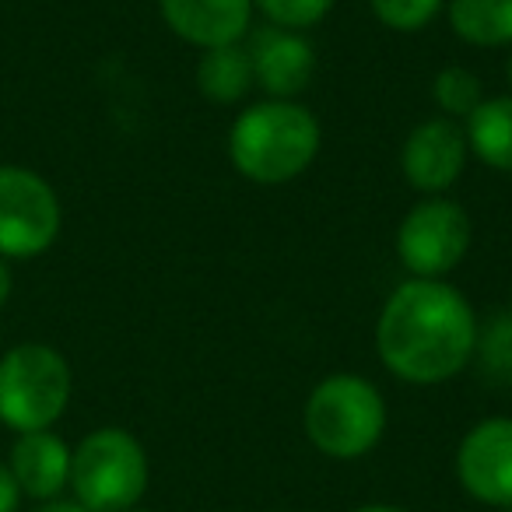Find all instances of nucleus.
I'll list each match as a JSON object with an SVG mask.
<instances>
[{
	"mask_svg": "<svg viewBox=\"0 0 512 512\" xmlns=\"http://www.w3.org/2000/svg\"><path fill=\"white\" fill-rule=\"evenodd\" d=\"M376 348L393 376L418 386L446 383L477 348L474 309L456 288L435 278H414L386 299Z\"/></svg>",
	"mask_w": 512,
	"mask_h": 512,
	"instance_id": "1",
	"label": "nucleus"
},
{
	"mask_svg": "<svg viewBox=\"0 0 512 512\" xmlns=\"http://www.w3.org/2000/svg\"><path fill=\"white\" fill-rule=\"evenodd\" d=\"M320 151V123L292 99L256 102L235 120L228 155L253 183L278 186L313 165Z\"/></svg>",
	"mask_w": 512,
	"mask_h": 512,
	"instance_id": "2",
	"label": "nucleus"
},
{
	"mask_svg": "<svg viewBox=\"0 0 512 512\" xmlns=\"http://www.w3.org/2000/svg\"><path fill=\"white\" fill-rule=\"evenodd\" d=\"M386 428V404L362 376H330L309 393L306 432L320 453L334 460H358L379 442Z\"/></svg>",
	"mask_w": 512,
	"mask_h": 512,
	"instance_id": "3",
	"label": "nucleus"
},
{
	"mask_svg": "<svg viewBox=\"0 0 512 512\" xmlns=\"http://www.w3.org/2000/svg\"><path fill=\"white\" fill-rule=\"evenodd\" d=\"M71 488L92 512L134 509L148 488V456L123 428H99L71 453Z\"/></svg>",
	"mask_w": 512,
	"mask_h": 512,
	"instance_id": "4",
	"label": "nucleus"
},
{
	"mask_svg": "<svg viewBox=\"0 0 512 512\" xmlns=\"http://www.w3.org/2000/svg\"><path fill=\"white\" fill-rule=\"evenodd\" d=\"M71 400V369L46 344H22L0 358V421L18 432L50 428Z\"/></svg>",
	"mask_w": 512,
	"mask_h": 512,
	"instance_id": "5",
	"label": "nucleus"
},
{
	"mask_svg": "<svg viewBox=\"0 0 512 512\" xmlns=\"http://www.w3.org/2000/svg\"><path fill=\"white\" fill-rule=\"evenodd\" d=\"M60 232V200L43 176L0 165V256H39Z\"/></svg>",
	"mask_w": 512,
	"mask_h": 512,
	"instance_id": "6",
	"label": "nucleus"
},
{
	"mask_svg": "<svg viewBox=\"0 0 512 512\" xmlns=\"http://www.w3.org/2000/svg\"><path fill=\"white\" fill-rule=\"evenodd\" d=\"M470 246V218L453 200H421L407 211L397 232L400 264L418 278L449 274Z\"/></svg>",
	"mask_w": 512,
	"mask_h": 512,
	"instance_id": "7",
	"label": "nucleus"
},
{
	"mask_svg": "<svg viewBox=\"0 0 512 512\" xmlns=\"http://www.w3.org/2000/svg\"><path fill=\"white\" fill-rule=\"evenodd\" d=\"M460 484L484 505H512V418H488L467 432L456 453Z\"/></svg>",
	"mask_w": 512,
	"mask_h": 512,
	"instance_id": "8",
	"label": "nucleus"
},
{
	"mask_svg": "<svg viewBox=\"0 0 512 512\" xmlns=\"http://www.w3.org/2000/svg\"><path fill=\"white\" fill-rule=\"evenodd\" d=\"M249 64H253L256 85L271 92L274 99H295L306 92L316 74V53L302 36L281 25L253 32V43L246 46Z\"/></svg>",
	"mask_w": 512,
	"mask_h": 512,
	"instance_id": "9",
	"label": "nucleus"
},
{
	"mask_svg": "<svg viewBox=\"0 0 512 512\" xmlns=\"http://www.w3.org/2000/svg\"><path fill=\"white\" fill-rule=\"evenodd\" d=\"M400 162L414 190L439 193L460 179L467 162V134L453 120H425L407 137Z\"/></svg>",
	"mask_w": 512,
	"mask_h": 512,
	"instance_id": "10",
	"label": "nucleus"
},
{
	"mask_svg": "<svg viewBox=\"0 0 512 512\" xmlns=\"http://www.w3.org/2000/svg\"><path fill=\"white\" fill-rule=\"evenodd\" d=\"M162 18L179 39L218 50L235 46L249 32L253 0H162Z\"/></svg>",
	"mask_w": 512,
	"mask_h": 512,
	"instance_id": "11",
	"label": "nucleus"
},
{
	"mask_svg": "<svg viewBox=\"0 0 512 512\" xmlns=\"http://www.w3.org/2000/svg\"><path fill=\"white\" fill-rule=\"evenodd\" d=\"M11 474H15L22 495L53 498L71 481V449L64 439L46 428L39 432H22V439L11 449Z\"/></svg>",
	"mask_w": 512,
	"mask_h": 512,
	"instance_id": "12",
	"label": "nucleus"
},
{
	"mask_svg": "<svg viewBox=\"0 0 512 512\" xmlns=\"http://www.w3.org/2000/svg\"><path fill=\"white\" fill-rule=\"evenodd\" d=\"M467 148L491 169L512 172V95L484 99L467 116Z\"/></svg>",
	"mask_w": 512,
	"mask_h": 512,
	"instance_id": "13",
	"label": "nucleus"
},
{
	"mask_svg": "<svg viewBox=\"0 0 512 512\" xmlns=\"http://www.w3.org/2000/svg\"><path fill=\"white\" fill-rule=\"evenodd\" d=\"M449 25L470 46L512 43V0H449Z\"/></svg>",
	"mask_w": 512,
	"mask_h": 512,
	"instance_id": "14",
	"label": "nucleus"
},
{
	"mask_svg": "<svg viewBox=\"0 0 512 512\" xmlns=\"http://www.w3.org/2000/svg\"><path fill=\"white\" fill-rule=\"evenodd\" d=\"M256 85L249 53L235 46L204 50V60L197 64V88L214 102H239Z\"/></svg>",
	"mask_w": 512,
	"mask_h": 512,
	"instance_id": "15",
	"label": "nucleus"
},
{
	"mask_svg": "<svg viewBox=\"0 0 512 512\" xmlns=\"http://www.w3.org/2000/svg\"><path fill=\"white\" fill-rule=\"evenodd\" d=\"M432 95H435V102H439L442 113L463 116V120L484 102L481 81H477L467 67H446V71H439V78L432 81Z\"/></svg>",
	"mask_w": 512,
	"mask_h": 512,
	"instance_id": "16",
	"label": "nucleus"
},
{
	"mask_svg": "<svg viewBox=\"0 0 512 512\" xmlns=\"http://www.w3.org/2000/svg\"><path fill=\"white\" fill-rule=\"evenodd\" d=\"M372 15L397 32H418L439 15L442 0H369Z\"/></svg>",
	"mask_w": 512,
	"mask_h": 512,
	"instance_id": "17",
	"label": "nucleus"
},
{
	"mask_svg": "<svg viewBox=\"0 0 512 512\" xmlns=\"http://www.w3.org/2000/svg\"><path fill=\"white\" fill-rule=\"evenodd\" d=\"M484 372L498 383H512V313H502L488 323L481 341Z\"/></svg>",
	"mask_w": 512,
	"mask_h": 512,
	"instance_id": "18",
	"label": "nucleus"
},
{
	"mask_svg": "<svg viewBox=\"0 0 512 512\" xmlns=\"http://www.w3.org/2000/svg\"><path fill=\"white\" fill-rule=\"evenodd\" d=\"M253 4L281 29H309L334 8V0H253Z\"/></svg>",
	"mask_w": 512,
	"mask_h": 512,
	"instance_id": "19",
	"label": "nucleus"
},
{
	"mask_svg": "<svg viewBox=\"0 0 512 512\" xmlns=\"http://www.w3.org/2000/svg\"><path fill=\"white\" fill-rule=\"evenodd\" d=\"M18 502H22V488H18L11 467L0 463V512H15Z\"/></svg>",
	"mask_w": 512,
	"mask_h": 512,
	"instance_id": "20",
	"label": "nucleus"
},
{
	"mask_svg": "<svg viewBox=\"0 0 512 512\" xmlns=\"http://www.w3.org/2000/svg\"><path fill=\"white\" fill-rule=\"evenodd\" d=\"M36 512H92V509H85L81 502H50V505H43V509H36Z\"/></svg>",
	"mask_w": 512,
	"mask_h": 512,
	"instance_id": "21",
	"label": "nucleus"
},
{
	"mask_svg": "<svg viewBox=\"0 0 512 512\" xmlns=\"http://www.w3.org/2000/svg\"><path fill=\"white\" fill-rule=\"evenodd\" d=\"M8 295H11V271H8V264L0 260V306H4Z\"/></svg>",
	"mask_w": 512,
	"mask_h": 512,
	"instance_id": "22",
	"label": "nucleus"
},
{
	"mask_svg": "<svg viewBox=\"0 0 512 512\" xmlns=\"http://www.w3.org/2000/svg\"><path fill=\"white\" fill-rule=\"evenodd\" d=\"M355 512H404V509H397V505H362Z\"/></svg>",
	"mask_w": 512,
	"mask_h": 512,
	"instance_id": "23",
	"label": "nucleus"
},
{
	"mask_svg": "<svg viewBox=\"0 0 512 512\" xmlns=\"http://www.w3.org/2000/svg\"><path fill=\"white\" fill-rule=\"evenodd\" d=\"M509 85H512V57H509Z\"/></svg>",
	"mask_w": 512,
	"mask_h": 512,
	"instance_id": "24",
	"label": "nucleus"
},
{
	"mask_svg": "<svg viewBox=\"0 0 512 512\" xmlns=\"http://www.w3.org/2000/svg\"><path fill=\"white\" fill-rule=\"evenodd\" d=\"M123 512H144V509H123Z\"/></svg>",
	"mask_w": 512,
	"mask_h": 512,
	"instance_id": "25",
	"label": "nucleus"
},
{
	"mask_svg": "<svg viewBox=\"0 0 512 512\" xmlns=\"http://www.w3.org/2000/svg\"><path fill=\"white\" fill-rule=\"evenodd\" d=\"M505 512H512V505H505Z\"/></svg>",
	"mask_w": 512,
	"mask_h": 512,
	"instance_id": "26",
	"label": "nucleus"
}]
</instances>
